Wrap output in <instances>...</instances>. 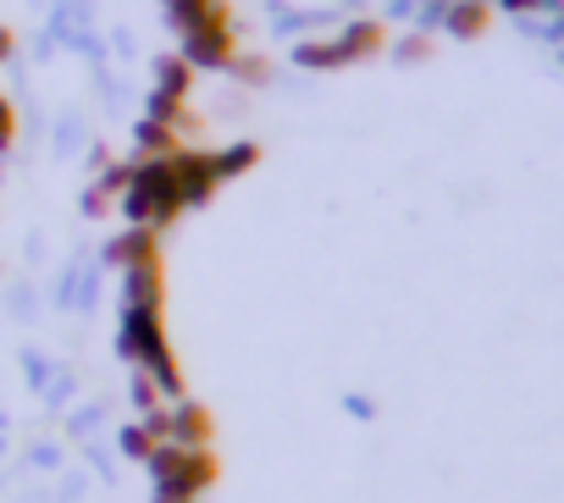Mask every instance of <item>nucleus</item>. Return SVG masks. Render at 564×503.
<instances>
[{
	"label": "nucleus",
	"instance_id": "6",
	"mask_svg": "<svg viewBox=\"0 0 564 503\" xmlns=\"http://www.w3.org/2000/svg\"><path fill=\"white\" fill-rule=\"evenodd\" d=\"M333 45H338V62H344V67H355V62H371V56H382V51H388V29H382L377 18H355L349 29H338V34H333Z\"/></svg>",
	"mask_w": 564,
	"mask_h": 503
},
{
	"label": "nucleus",
	"instance_id": "13",
	"mask_svg": "<svg viewBox=\"0 0 564 503\" xmlns=\"http://www.w3.org/2000/svg\"><path fill=\"white\" fill-rule=\"evenodd\" d=\"M294 67H305V73H338L344 62H338V45L333 40H300L294 45Z\"/></svg>",
	"mask_w": 564,
	"mask_h": 503
},
{
	"label": "nucleus",
	"instance_id": "15",
	"mask_svg": "<svg viewBox=\"0 0 564 503\" xmlns=\"http://www.w3.org/2000/svg\"><path fill=\"white\" fill-rule=\"evenodd\" d=\"M117 448H122V459H133V464H144V459H150V453H155L161 442L150 437V426H144V420H128V426L117 431Z\"/></svg>",
	"mask_w": 564,
	"mask_h": 503
},
{
	"label": "nucleus",
	"instance_id": "20",
	"mask_svg": "<svg viewBox=\"0 0 564 503\" xmlns=\"http://www.w3.org/2000/svg\"><path fill=\"white\" fill-rule=\"evenodd\" d=\"M12 139H18V111H12V100L0 95V155L12 150Z\"/></svg>",
	"mask_w": 564,
	"mask_h": 503
},
{
	"label": "nucleus",
	"instance_id": "16",
	"mask_svg": "<svg viewBox=\"0 0 564 503\" xmlns=\"http://www.w3.org/2000/svg\"><path fill=\"white\" fill-rule=\"evenodd\" d=\"M426 56H432V34H410V40L393 45V62H410V67H415V62H426Z\"/></svg>",
	"mask_w": 564,
	"mask_h": 503
},
{
	"label": "nucleus",
	"instance_id": "7",
	"mask_svg": "<svg viewBox=\"0 0 564 503\" xmlns=\"http://www.w3.org/2000/svg\"><path fill=\"white\" fill-rule=\"evenodd\" d=\"M150 255H161V232H150V227H128L122 238L106 243V266H117V272H128Z\"/></svg>",
	"mask_w": 564,
	"mask_h": 503
},
{
	"label": "nucleus",
	"instance_id": "10",
	"mask_svg": "<svg viewBox=\"0 0 564 503\" xmlns=\"http://www.w3.org/2000/svg\"><path fill=\"white\" fill-rule=\"evenodd\" d=\"M166 23H172L177 34H194V29L227 23V0H166Z\"/></svg>",
	"mask_w": 564,
	"mask_h": 503
},
{
	"label": "nucleus",
	"instance_id": "9",
	"mask_svg": "<svg viewBox=\"0 0 564 503\" xmlns=\"http://www.w3.org/2000/svg\"><path fill=\"white\" fill-rule=\"evenodd\" d=\"M487 23H492V0H448V12H443L437 29L454 34V40H481Z\"/></svg>",
	"mask_w": 564,
	"mask_h": 503
},
{
	"label": "nucleus",
	"instance_id": "3",
	"mask_svg": "<svg viewBox=\"0 0 564 503\" xmlns=\"http://www.w3.org/2000/svg\"><path fill=\"white\" fill-rule=\"evenodd\" d=\"M194 73H232L238 62V40H232V23H210V29H194L183 34V51H177Z\"/></svg>",
	"mask_w": 564,
	"mask_h": 503
},
{
	"label": "nucleus",
	"instance_id": "21",
	"mask_svg": "<svg viewBox=\"0 0 564 503\" xmlns=\"http://www.w3.org/2000/svg\"><path fill=\"white\" fill-rule=\"evenodd\" d=\"M111 205H117V199H111L100 183H95V188H84V216H106Z\"/></svg>",
	"mask_w": 564,
	"mask_h": 503
},
{
	"label": "nucleus",
	"instance_id": "4",
	"mask_svg": "<svg viewBox=\"0 0 564 503\" xmlns=\"http://www.w3.org/2000/svg\"><path fill=\"white\" fill-rule=\"evenodd\" d=\"M177 188H183V205H205L216 188H221V172H216V150H177Z\"/></svg>",
	"mask_w": 564,
	"mask_h": 503
},
{
	"label": "nucleus",
	"instance_id": "1",
	"mask_svg": "<svg viewBox=\"0 0 564 503\" xmlns=\"http://www.w3.org/2000/svg\"><path fill=\"white\" fill-rule=\"evenodd\" d=\"M144 470H150L155 492H166V497H188V503H194L205 486H216V475H221L216 448H183V442H161V448L144 459Z\"/></svg>",
	"mask_w": 564,
	"mask_h": 503
},
{
	"label": "nucleus",
	"instance_id": "8",
	"mask_svg": "<svg viewBox=\"0 0 564 503\" xmlns=\"http://www.w3.org/2000/svg\"><path fill=\"white\" fill-rule=\"evenodd\" d=\"M166 299V277H161V255L139 261L122 272V305H161Z\"/></svg>",
	"mask_w": 564,
	"mask_h": 503
},
{
	"label": "nucleus",
	"instance_id": "18",
	"mask_svg": "<svg viewBox=\"0 0 564 503\" xmlns=\"http://www.w3.org/2000/svg\"><path fill=\"white\" fill-rule=\"evenodd\" d=\"M161 404H166V398H161V387L139 371V376H133V409H139V415H150V409H161Z\"/></svg>",
	"mask_w": 564,
	"mask_h": 503
},
{
	"label": "nucleus",
	"instance_id": "22",
	"mask_svg": "<svg viewBox=\"0 0 564 503\" xmlns=\"http://www.w3.org/2000/svg\"><path fill=\"white\" fill-rule=\"evenodd\" d=\"M443 12H448V0H421V23H426V29L443 23Z\"/></svg>",
	"mask_w": 564,
	"mask_h": 503
},
{
	"label": "nucleus",
	"instance_id": "17",
	"mask_svg": "<svg viewBox=\"0 0 564 503\" xmlns=\"http://www.w3.org/2000/svg\"><path fill=\"white\" fill-rule=\"evenodd\" d=\"M232 78H238V84H265V78H271V67H265V56H243V51H238Z\"/></svg>",
	"mask_w": 564,
	"mask_h": 503
},
{
	"label": "nucleus",
	"instance_id": "5",
	"mask_svg": "<svg viewBox=\"0 0 564 503\" xmlns=\"http://www.w3.org/2000/svg\"><path fill=\"white\" fill-rule=\"evenodd\" d=\"M210 437H216V420H210V409H205V404H194V398L166 404V442H183V448H210Z\"/></svg>",
	"mask_w": 564,
	"mask_h": 503
},
{
	"label": "nucleus",
	"instance_id": "2",
	"mask_svg": "<svg viewBox=\"0 0 564 503\" xmlns=\"http://www.w3.org/2000/svg\"><path fill=\"white\" fill-rule=\"evenodd\" d=\"M155 349H166V321H161V305H122L117 354H122L128 365H144Z\"/></svg>",
	"mask_w": 564,
	"mask_h": 503
},
{
	"label": "nucleus",
	"instance_id": "12",
	"mask_svg": "<svg viewBox=\"0 0 564 503\" xmlns=\"http://www.w3.org/2000/svg\"><path fill=\"white\" fill-rule=\"evenodd\" d=\"M188 84H194V67H188L183 56H161V62H155V95L188 100Z\"/></svg>",
	"mask_w": 564,
	"mask_h": 503
},
{
	"label": "nucleus",
	"instance_id": "23",
	"mask_svg": "<svg viewBox=\"0 0 564 503\" xmlns=\"http://www.w3.org/2000/svg\"><path fill=\"white\" fill-rule=\"evenodd\" d=\"M12 56H18V34L0 23V62H12Z\"/></svg>",
	"mask_w": 564,
	"mask_h": 503
},
{
	"label": "nucleus",
	"instance_id": "11",
	"mask_svg": "<svg viewBox=\"0 0 564 503\" xmlns=\"http://www.w3.org/2000/svg\"><path fill=\"white\" fill-rule=\"evenodd\" d=\"M133 144H139V161H155V155H177V150H183L177 128H172V122H155V117H144V122L133 128Z\"/></svg>",
	"mask_w": 564,
	"mask_h": 503
},
{
	"label": "nucleus",
	"instance_id": "19",
	"mask_svg": "<svg viewBox=\"0 0 564 503\" xmlns=\"http://www.w3.org/2000/svg\"><path fill=\"white\" fill-rule=\"evenodd\" d=\"M492 7H503L514 18H531V12H564V0H492Z\"/></svg>",
	"mask_w": 564,
	"mask_h": 503
},
{
	"label": "nucleus",
	"instance_id": "14",
	"mask_svg": "<svg viewBox=\"0 0 564 503\" xmlns=\"http://www.w3.org/2000/svg\"><path fill=\"white\" fill-rule=\"evenodd\" d=\"M260 161V144H227V150H216V172H221V183H232V177H243L249 166Z\"/></svg>",
	"mask_w": 564,
	"mask_h": 503
}]
</instances>
